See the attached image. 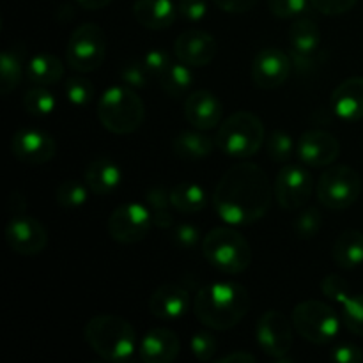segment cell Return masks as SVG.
I'll return each instance as SVG.
<instances>
[{
	"mask_svg": "<svg viewBox=\"0 0 363 363\" xmlns=\"http://www.w3.org/2000/svg\"><path fill=\"white\" fill-rule=\"evenodd\" d=\"M273 186L259 165L238 163L220 177L213 194L216 215L229 225H252L268 213Z\"/></svg>",
	"mask_w": 363,
	"mask_h": 363,
	"instance_id": "obj_1",
	"label": "cell"
},
{
	"mask_svg": "<svg viewBox=\"0 0 363 363\" xmlns=\"http://www.w3.org/2000/svg\"><path fill=\"white\" fill-rule=\"evenodd\" d=\"M250 311V294L238 282H213L199 289L194 300V314L199 321L216 332L234 328Z\"/></svg>",
	"mask_w": 363,
	"mask_h": 363,
	"instance_id": "obj_2",
	"label": "cell"
},
{
	"mask_svg": "<svg viewBox=\"0 0 363 363\" xmlns=\"http://www.w3.org/2000/svg\"><path fill=\"white\" fill-rule=\"evenodd\" d=\"M85 342L92 351L110 363L131 360L138 350L137 332L130 321L119 315H94L84 328Z\"/></svg>",
	"mask_w": 363,
	"mask_h": 363,
	"instance_id": "obj_3",
	"label": "cell"
},
{
	"mask_svg": "<svg viewBox=\"0 0 363 363\" xmlns=\"http://www.w3.org/2000/svg\"><path fill=\"white\" fill-rule=\"evenodd\" d=\"M96 113L106 131L113 135H130L144 123L145 106L135 89L113 85L101 94Z\"/></svg>",
	"mask_w": 363,
	"mask_h": 363,
	"instance_id": "obj_4",
	"label": "cell"
},
{
	"mask_svg": "<svg viewBox=\"0 0 363 363\" xmlns=\"http://www.w3.org/2000/svg\"><path fill=\"white\" fill-rule=\"evenodd\" d=\"M201 250L206 261L225 275H240L247 272L254 257L250 243L233 227H216L209 230L202 238Z\"/></svg>",
	"mask_w": 363,
	"mask_h": 363,
	"instance_id": "obj_5",
	"label": "cell"
},
{
	"mask_svg": "<svg viewBox=\"0 0 363 363\" xmlns=\"http://www.w3.org/2000/svg\"><path fill=\"white\" fill-rule=\"evenodd\" d=\"M216 147L233 158H250L261 151L266 140L264 123L248 110L234 112L222 121L216 131Z\"/></svg>",
	"mask_w": 363,
	"mask_h": 363,
	"instance_id": "obj_6",
	"label": "cell"
},
{
	"mask_svg": "<svg viewBox=\"0 0 363 363\" xmlns=\"http://www.w3.org/2000/svg\"><path fill=\"white\" fill-rule=\"evenodd\" d=\"M291 321L301 339L318 346H325L337 339L342 318L325 301L307 300L294 307Z\"/></svg>",
	"mask_w": 363,
	"mask_h": 363,
	"instance_id": "obj_7",
	"label": "cell"
},
{
	"mask_svg": "<svg viewBox=\"0 0 363 363\" xmlns=\"http://www.w3.org/2000/svg\"><path fill=\"white\" fill-rule=\"evenodd\" d=\"M362 176L350 165H330L318 179L315 195L323 208L342 211L362 195Z\"/></svg>",
	"mask_w": 363,
	"mask_h": 363,
	"instance_id": "obj_8",
	"label": "cell"
},
{
	"mask_svg": "<svg viewBox=\"0 0 363 363\" xmlns=\"http://www.w3.org/2000/svg\"><path fill=\"white\" fill-rule=\"evenodd\" d=\"M106 55V34L99 25L82 23L71 32L66 45V64L77 73L99 69Z\"/></svg>",
	"mask_w": 363,
	"mask_h": 363,
	"instance_id": "obj_9",
	"label": "cell"
},
{
	"mask_svg": "<svg viewBox=\"0 0 363 363\" xmlns=\"http://www.w3.org/2000/svg\"><path fill=\"white\" fill-rule=\"evenodd\" d=\"M314 177L305 163H286L273 183L277 204L286 211H298L311 201L314 194Z\"/></svg>",
	"mask_w": 363,
	"mask_h": 363,
	"instance_id": "obj_10",
	"label": "cell"
},
{
	"mask_svg": "<svg viewBox=\"0 0 363 363\" xmlns=\"http://www.w3.org/2000/svg\"><path fill=\"white\" fill-rule=\"evenodd\" d=\"M152 216L149 208H144L137 202L121 204L110 213L106 230L113 241L121 245H135L145 240L151 230Z\"/></svg>",
	"mask_w": 363,
	"mask_h": 363,
	"instance_id": "obj_11",
	"label": "cell"
},
{
	"mask_svg": "<svg viewBox=\"0 0 363 363\" xmlns=\"http://www.w3.org/2000/svg\"><path fill=\"white\" fill-rule=\"evenodd\" d=\"M293 321L279 311H266L255 325V342L262 353L277 362H286L293 347Z\"/></svg>",
	"mask_w": 363,
	"mask_h": 363,
	"instance_id": "obj_12",
	"label": "cell"
},
{
	"mask_svg": "<svg viewBox=\"0 0 363 363\" xmlns=\"http://www.w3.org/2000/svg\"><path fill=\"white\" fill-rule=\"evenodd\" d=\"M6 243L14 254L32 257L45 252L48 245V233L34 216H13L6 227Z\"/></svg>",
	"mask_w": 363,
	"mask_h": 363,
	"instance_id": "obj_13",
	"label": "cell"
},
{
	"mask_svg": "<svg viewBox=\"0 0 363 363\" xmlns=\"http://www.w3.org/2000/svg\"><path fill=\"white\" fill-rule=\"evenodd\" d=\"M11 152L25 165H45L55 156L57 142L39 128H21L11 138Z\"/></svg>",
	"mask_w": 363,
	"mask_h": 363,
	"instance_id": "obj_14",
	"label": "cell"
},
{
	"mask_svg": "<svg viewBox=\"0 0 363 363\" xmlns=\"http://www.w3.org/2000/svg\"><path fill=\"white\" fill-rule=\"evenodd\" d=\"M293 69L291 55L279 48H262L252 60V82L259 89L273 91L282 87Z\"/></svg>",
	"mask_w": 363,
	"mask_h": 363,
	"instance_id": "obj_15",
	"label": "cell"
},
{
	"mask_svg": "<svg viewBox=\"0 0 363 363\" xmlns=\"http://www.w3.org/2000/svg\"><path fill=\"white\" fill-rule=\"evenodd\" d=\"M298 158L312 169H323L335 163L340 155V142L325 130H308L298 138Z\"/></svg>",
	"mask_w": 363,
	"mask_h": 363,
	"instance_id": "obj_16",
	"label": "cell"
},
{
	"mask_svg": "<svg viewBox=\"0 0 363 363\" xmlns=\"http://www.w3.org/2000/svg\"><path fill=\"white\" fill-rule=\"evenodd\" d=\"M287 35H289L293 66L300 71L311 69L321 46L319 25L311 18H298L291 23Z\"/></svg>",
	"mask_w": 363,
	"mask_h": 363,
	"instance_id": "obj_17",
	"label": "cell"
},
{
	"mask_svg": "<svg viewBox=\"0 0 363 363\" xmlns=\"http://www.w3.org/2000/svg\"><path fill=\"white\" fill-rule=\"evenodd\" d=\"M184 117L195 130H215L223 121V105L211 91L199 89L184 98Z\"/></svg>",
	"mask_w": 363,
	"mask_h": 363,
	"instance_id": "obj_18",
	"label": "cell"
},
{
	"mask_svg": "<svg viewBox=\"0 0 363 363\" xmlns=\"http://www.w3.org/2000/svg\"><path fill=\"white\" fill-rule=\"evenodd\" d=\"M216 39L206 30H184L174 41V53L179 62L190 67H204L216 57Z\"/></svg>",
	"mask_w": 363,
	"mask_h": 363,
	"instance_id": "obj_19",
	"label": "cell"
},
{
	"mask_svg": "<svg viewBox=\"0 0 363 363\" xmlns=\"http://www.w3.org/2000/svg\"><path fill=\"white\" fill-rule=\"evenodd\" d=\"M190 308V294L179 284H163L149 298V312L162 321H179Z\"/></svg>",
	"mask_w": 363,
	"mask_h": 363,
	"instance_id": "obj_20",
	"label": "cell"
},
{
	"mask_svg": "<svg viewBox=\"0 0 363 363\" xmlns=\"http://www.w3.org/2000/svg\"><path fill=\"white\" fill-rule=\"evenodd\" d=\"M181 353V340L169 328H152L138 342V354L145 363H170Z\"/></svg>",
	"mask_w": 363,
	"mask_h": 363,
	"instance_id": "obj_21",
	"label": "cell"
},
{
	"mask_svg": "<svg viewBox=\"0 0 363 363\" xmlns=\"http://www.w3.org/2000/svg\"><path fill=\"white\" fill-rule=\"evenodd\" d=\"M332 110L344 123L363 119V77H350L332 92Z\"/></svg>",
	"mask_w": 363,
	"mask_h": 363,
	"instance_id": "obj_22",
	"label": "cell"
},
{
	"mask_svg": "<svg viewBox=\"0 0 363 363\" xmlns=\"http://www.w3.org/2000/svg\"><path fill=\"white\" fill-rule=\"evenodd\" d=\"M84 181L94 195H112L123 183V170L113 160L96 158L87 165Z\"/></svg>",
	"mask_w": 363,
	"mask_h": 363,
	"instance_id": "obj_23",
	"label": "cell"
},
{
	"mask_svg": "<svg viewBox=\"0 0 363 363\" xmlns=\"http://www.w3.org/2000/svg\"><path fill=\"white\" fill-rule=\"evenodd\" d=\"M133 16L149 30H167L176 21L177 7L172 0H135Z\"/></svg>",
	"mask_w": 363,
	"mask_h": 363,
	"instance_id": "obj_24",
	"label": "cell"
},
{
	"mask_svg": "<svg viewBox=\"0 0 363 363\" xmlns=\"http://www.w3.org/2000/svg\"><path fill=\"white\" fill-rule=\"evenodd\" d=\"M25 77L30 84L48 87L64 77V62L53 53H35L25 66Z\"/></svg>",
	"mask_w": 363,
	"mask_h": 363,
	"instance_id": "obj_25",
	"label": "cell"
},
{
	"mask_svg": "<svg viewBox=\"0 0 363 363\" xmlns=\"http://www.w3.org/2000/svg\"><path fill=\"white\" fill-rule=\"evenodd\" d=\"M332 257L339 268L354 269L363 264V233L347 229L337 236L332 248Z\"/></svg>",
	"mask_w": 363,
	"mask_h": 363,
	"instance_id": "obj_26",
	"label": "cell"
},
{
	"mask_svg": "<svg viewBox=\"0 0 363 363\" xmlns=\"http://www.w3.org/2000/svg\"><path fill=\"white\" fill-rule=\"evenodd\" d=\"M216 140L204 131H181L172 140V152L181 160H202L213 152Z\"/></svg>",
	"mask_w": 363,
	"mask_h": 363,
	"instance_id": "obj_27",
	"label": "cell"
},
{
	"mask_svg": "<svg viewBox=\"0 0 363 363\" xmlns=\"http://www.w3.org/2000/svg\"><path fill=\"white\" fill-rule=\"evenodd\" d=\"M25 46L14 43L6 48L0 55V91L2 94H9L11 91L20 85L21 77L25 74Z\"/></svg>",
	"mask_w": 363,
	"mask_h": 363,
	"instance_id": "obj_28",
	"label": "cell"
},
{
	"mask_svg": "<svg viewBox=\"0 0 363 363\" xmlns=\"http://www.w3.org/2000/svg\"><path fill=\"white\" fill-rule=\"evenodd\" d=\"M170 199L176 211L184 215H194V213L204 211L209 199L204 188L194 181H181L170 190Z\"/></svg>",
	"mask_w": 363,
	"mask_h": 363,
	"instance_id": "obj_29",
	"label": "cell"
},
{
	"mask_svg": "<svg viewBox=\"0 0 363 363\" xmlns=\"http://www.w3.org/2000/svg\"><path fill=\"white\" fill-rule=\"evenodd\" d=\"M145 204H147L149 211H151L152 223H155L158 229H172L174 216H172V199H170V190H167L165 186L158 184V186H152L145 191Z\"/></svg>",
	"mask_w": 363,
	"mask_h": 363,
	"instance_id": "obj_30",
	"label": "cell"
},
{
	"mask_svg": "<svg viewBox=\"0 0 363 363\" xmlns=\"http://www.w3.org/2000/svg\"><path fill=\"white\" fill-rule=\"evenodd\" d=\"M160 85L169 94L170 98H184L190 94V89L194 85V74H191L190 66L183 62H172L162 74L158 77Z\"/></svg>",
	"mask_w": 363,
	"mask_h": 363,
	"instance_id": "obj_31",
	"label": "cell"
},
{
	"mask_svg": "<svg viewBox=\"0 0 363 363\" xmlns=\"http://www.w3.org/2000/svg\"><path fill=\"white\" fill-rule=\"evenodd\" d=\"M89 191L85 181L66 179L55 188V201L62 209H78L87 202Z\"/></svg>",
	"mask_w": 363,
	"mask_h": 363,
	"instance_id": "obj_32",
	"label": "cell"
},
{
	"mask_svg": "<svg viewBox=\"0 0 363 363\" xmlns=\"http://www.w3.org/2000/svg\"><path fill=\"white\" fill-rule=\"evenodd\" d=\"M23 106L30 116L46 117L53 113L57 106V99L46 87L35 85L34 89H28L23 96Z\"/></svg>",
	"mask_w": 363,
	"mask_h": 363,
	"instance_id": "obj_33",
	"label": "cell"
},
{
	"mask_svg": "<svg viewBox=\"0 0 363 363\" xmlns=\"http://www.w3.org/2000/svg\"><path fill=\"white\" fill-rule=\"evenodd\" d=\"M323 227V215L319 211V208H301L298 209V215L294 216L293 222V230L296 234V238L300 240H314L315 236L319 234Z\"/></svg>",
	"mask_w": 363,
	"mask_h": 363,
	"instance_id": "obj_34",
	"label": "cell"
},
{
	"mask_svg": "<svg viewBox=\"0 0 363 363\" xmlns=\"http://www.w3.org/2000/svg\"><path fill=\"white\" fill-rule=\"evenodd\" d=\"M266 151L275 163L286 165L294 155V140L287 131L273 130L266 140Z\"/></svg>",
	"mask_w": 363,
	"mask_h": 363,
	"instance_id": "obj_35",
	"label": "cell"
},
{
	"mask_svg": "<svg viewBox=\"0 0 363 363\" xmlns=\"http://www.w3.org/2000/svg\"><path fill=\"white\" fill-rule=\"evenodd\" d=\"M344 326L354 335L363 337V294H351L340 307Z\"/></svg>",
	"mask_w": 363,
	"mask_h": 363,
	"instance_id": "obj_36",
	"label": "cell"
},
{
	"mask_svg": "<svg viewBox=\"0 0 363 363\" xmlns=\"http://www.w3.org/2000/svg\"><path fill=\"white\" fill-rule=\"evenodd\" d=\"M64 92L71 105L74 106H87L94 99L96 89L87 78L84 77H71L64 84Z\"/></svg>",
	"mask_w": 363,
	"mask_h": 363,
	"instance_id": "obj_37",
	"label": "cell"
},
{
	"mask_svg": "<svg viewBox=\"0 0 363 363\" xmlns=\"http://www.w3.org/2000/svg\"><path fill=\"white\" fill-rule=\"evenodd\" d=\"M170 241L181 250H194L199 243H202L201 227L194 223H174L170 229Z\"/></svg>",
	"mask_w": 363,
	"mask_h": 363,
	"instance_id": "obj_38",
	"label": "cell"
},
{
	"mask_svg": "<svg viewBox=\"0 0 363 363\" xmlns=\"http://www.w3.org/2000/svg\"><path fill=\"white\" fill-rule=\"evenodd\" d=\"M321 291L330 301L333 303H339L342 305L347 298L351 296V287L342 277L339 275H328L323 279L321 282Z\"/></svg>",
	"mask_w": 363,
	"mask_h": 363,
	"instance_id": "obj_39",
	"label": "cell"
},
{
	"mask_svg": "<svg viewBox=\"0 0 363 363\" xmlns=\"http://www.w3.org/2000/svg\"><path fill=\"white\" fill-rule=\"evenodd\" d=\"M216 347H218V344H216V339L211 332H197L190 340L191 354L201 362L213 360Z\"/></svg>",
	"mask_w": 363,
	"mask_h": 363,
	"instance_id": "obj_40",
	"label": "cell"
},
{
	"mask_svg": "<svg viewBox=\"0 0 363 363\" xmlns=\"http://www.w3.org/2000/svg\"><path fill=\"white\" fill-rule=\"evenodd\" d=\"M311 0H268V9L273 16L282 18H296L307 9Z\"/></svg>",
	"mask_w": 363,
	"mask_h": 363,
	"instance_id": "obj_41",
	"label": "cell"
},
{
	"mask_svg": "<svg viewBox=\"0 0 363 363\" xmlns=\"http://www.w3.org/2000/svg\"><path fill=\"white\" fill-rule=\"evenodd\" d=\"M151 78V74L147 73L145 66L142 64V60L138 62H130L123 67L121 71V80H123L124 85L131 89H144L147 85V80Z\"/></svg>",
	"mask_w": 363,
	"mask_h": 363,
	"instance_id": "obj_42",
	"label": "cell"
},
{
	"mask_svg": "<svg viewBox=\"0 0 363 363\" xmlns=\"http://www.w3.org/2000/svg\"><path fill=\"white\" fill-rule=\"evenodd\" d=\"M142 64L145 66L147 73L151 77H160L167 67L172 64V57L167 50L162 48H155V50H149L144 57H142Z\"/></svg>",
	"mask_w": 363,
	"mask_h": 363,
	"instance_id": "obj_43",
	"label": "cell"
},
{
	"mask_svg": "<svg viewBox=\"0 0 363 363\" xmlns=\"http://www.w3.org/2000/svg\"><path fill=\"white\" fill-rule=\"evenodd\" d=\"M358 4V0H311L312 9L325 16H339L346 14Z\"/></svg>",
	"mask_w": 363,
	"mask_h": 363,
	"instance_id": "obj_44",
	"label": "cell"
},
{
	"mask_svg": "<svg viewBox=\"0 0 363 363\" xmlns=\"http://www.w3.org/2000/svg\"><path fill=\"white\" fill-rule=\"evenodd\" d=\"M177 14L188 21H201L208 14V4L206 0H179Z\"/></svg>",
	"mask_w": 363,
	"mask_h": 363,
	"instance_id": "obj_45",
	"label": "cell"
},
{
	"mask_svg": "<svg viewBox=\"0 0 363 363\" xmlns=\"http://www.w3.org/2000/svg\"><path fill=\"white\" fill-rule=\"evenodd\" d=\"M330 358L337 363H362L363 351L354 344H340L330 351Z\"/></svg>",
	"mask_w": 363,
	"mask_h": 363,
	"instance_id": "obj_46",
	"label": "cell"
},
{
	"mask_svg": "<svg viewBox=\"0 0 363 363\" xmlns=\"http://www.w3.org/2000/svg\"><path fill=\"white\" fill-rule=\"evenodd\" d=\"M259 0H213L218 9L225 11L230 14H243L248 13L250 9H254L257 6Z\"/></svg>",
	"mask_w": 363,
	"mask_h": 363,
	"instance_id": "obj_47",
	"label": "cell"
},
{
	"mask_svg": "<svg viewBox=\"0 0 363 363\" xmlns=\"http://www.w3.org/2000/svg\"><path fill=\"white\" fill-rule=\"evenodd\" d=\"M7 209L13 213L14 216L23 215L25 209H27V199L21 191H13V194L7 197Z\"/></svg>",
	"mask_w": 363,
	"mask_h": 363,
	"instance_id": "obj_48",
	"label": "cell"
},
{
	"mask_svg": "<svg viewBox=\"0 0 363 363\" xmlns=\"http://www.w3.org/2000/svg\"><path fill=\"white\" fill-rule=\"evenodd\" d=\"M216 362L218 363H255L257 362V358H255V354L247 353V351H233V353L229 354H223V357L218 358Z\"/></svg>",
	"mask_w": 363,
	"mask_h": 363,
	"instance_id": "obj_49",
	"label": "cell"
},
{
	"mask_svg": "<svg viewBox=\"0 0 363 363\" xmlns=\"http://www.w3.org/2000/svg\"><path fill=\"white\" fill-rule=\"evenodd\" d=\"M113 0H77L78 6L85 11H99L105 9L106 6H110Z\"/></svg>",
	"mask_w": 363,
	"mask_h": 363,
	"instance_id": "obj_50",
	"label": "cell"
}]
</instances>
